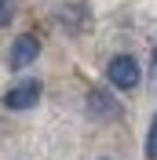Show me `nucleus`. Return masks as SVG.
Segmentation results:
<instances>
[{
    "mask_svg": "<svg viewBox=\"0 0 157 160\" xmlns=\"http://www.w3.org/2000/svg\"><path fill=\"white\" fill-rule=\"evenodd\" d=\"M88 113L95 120H121V102L110 95V91H102V88H95V91H88Z\"/></svg>",
    "mask_w": 157,
    "mask_h": 160,
    "instance_id": "3",
    "label": "nucleus"
},
{
    "mask_svg": "<svg viewBox=\"0 0 157 160\" xmlns=\"http://www.w3.org/2000/svg\"><path fill=\"white\" fill-rule=\"evenodd\" d=\"M15 11H19V0H0V26H11Z\"/></svg>",
    "mask_w": 157,
    "mask_h": 160,
    "instance_id": "6",
    "label": "nucleus"
},
{
    "mask_svg": "<svg viewBox=\"0 0 157 160\" xmlns=\"http://www.w3.org/2000/svg\"><path fill=\"white\" fill-rule=\"evenodd\" d=\"M106 77H110V84L117 91H135L139 80H143V73H139V62L132 58V55H113L110 66H106Z\"/></svg>",
    "mask_w": 157,
    "mask_h": 160,
    "instance_id": "1",
    "label": "nucleus"
},
{
    "mask_svg": "<svg viewBox=\"0 0 157 160\" xmlns=\"http://www.w3.org/2000/svg\"><path fill=\"white\" fill-rule=\"evenodd\" d=\"M40 55V40L33 37V33H22V37H15V44H11V69H26L33 58Z\"/></svg>",
    "mask_w": 157,
    "mask_h": 160,
    "instance_id": "4",
    "label": "nucleus"
},
{
    "mask_svg": "<svg viewBox=\"0 0 157 160\" xmlns=\"http://www.w3.org/2000/svg\"><path fill=\"white\" fill-rule=\"evenodd\" d=\"M40 102V80H22V84H15V88L4 95V106L8 109H33Z\"/></svg>",
    "mask_w": 157,
    "mask_h": 160,
    "instance_id": "2",
    "label": "nucleus"
},
{
    "mask_svg": "<svg viewBox=\"0 0 157 160\" xmlns=\"http://www.w3.org/2000/svg\"><path fill=\"white\" fill-rule=\"evenodd\" d=\"M146 160H157V113H154L150 131H146Z\"/></svg>",
    "mask_w": 157,
    "mask_h": 160,
    "instance_id": "5",
    "label": "nucleus"
}]
</instances>
